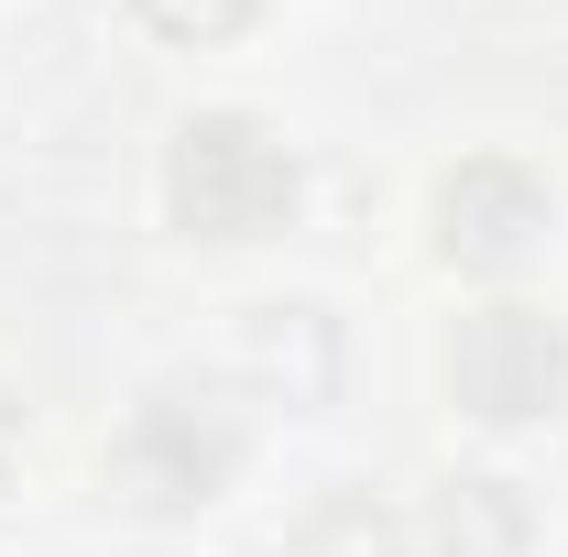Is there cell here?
Returning <instances> with one entry per match:
<instances>
[{"instance_id":"obj_7","label":"cell","mask_w":568,"mask_h":557,"mask_svg":"<svg viewBox=\"0 0 568 557\" xmlns=\"http://www.w3.org/2000/svg\"><path fill=\"white\" fill-rule=\"evenodd\" d=\"M306 557H394V514L372 492H339L317 525H306Z\"/></svg>"},{"instance_id":"obj_1","label":"cell","mask_w":568,"mask_h":557,"mask_svg":"<svg viewBox=\"0 0 568 557\" xmlns=\"http://www.w3.org/2000/svg\"><path fill=\"white\" fill-rule=\"evenodd\" d=\"M164 198H175L186 230H209V241H263V230H284V209H295V153H284L263 121L209 110V121L175 132Z\"/></svg>"},{"instance_id":"obj_6","label":"cell","mask_w":568,"mask_h":557,"mask_svg":"<svg viewBox=\"0 0 568 557\" xmlns=\"http://www.w3.org/2000/svg\"><path fill=\"white\" fill-rule=\"evenodd\" d=\"M252 372L284 383V394H328V372H339L328 317L317 306H252Z\"/></svg>"},{"instance_id":"obj_3","label":"cell","mask_w":568,"mask_h":557,"mask_svg":"<svg viewBox=\"0 0 568 557\" xmlns=\"http://www.w3.org/2000/svg\"><path fill=\"white\" fill-rule=\"evenodd\" d=\"M230 459H241V426L219 394H153L121 437V482L142 503H209L230 482Z\"/></svg>"},{"instance_id":"obj_4","label":"cell","mask_w":568,"mask_h":557,"mask_svg":"<svg viewBox=\"0 0 568 557\" xmlns=\"http://www.w3.org/2000/svg\"><path fill=\"white\" fill-rule=\"evenodd\" d=\"M536 241H547V186H536L525 164L481 153V164H459V175L437 186V252H448V263L503 274V263H525Z\"/></svg>"},{"instance_id":"obj_5","label":"cell","mask_w":568,"mask_h":557,"mask_svg":"<svg viewBox=\"0 0 568 557\" xmlns=\"http://www.w3.org/2000/svg\"><path fill=\"white\" fill-rule=\"evenodd\" d=\"M525 536H536V514L493 470H459V482H437V503H426V547L437 557H525Z\"/></svg>"},{"instance_id":"obj_8","label":"cell","mask_w":568,"mask_h":557,"mask_svg":"<svg viewBox=\"0 0 568 557\" xmlns=\"http://www.w3.org/2000/svg\"><path fill=\"white\" fill-rule=\"evenodd\" d=\"M132 11L164 33V44H219V33H241L263 0H132Z\"/></svg>"},{"instance_id":"obj_2","label":"cell","mask_w":568,"mask_h":557,"mask_svg":"<svg viewBox=\"0 0 568 557\" xmlns=\"http://www.w3.org/2000/svg\"><path fill=\"white\" fill-rule=\"evenodd\" d=\"M448 394L470 405L481 426H525L547 416L568 394V328L547 306H470L459 328H448Z\"/></svg>"}]
</instances>
